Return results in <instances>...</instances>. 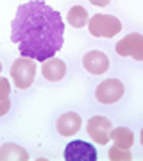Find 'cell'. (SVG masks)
I'll use <instances>...</instances> for the list:
<instances>
[{"label": "cell", "mask_w": 143, "mask_h": 161, "mask_svg": "<svg viewBox=\"0 0 143 161\" xmlns=\"http://www.w3.org/2000/svg\"><path fill=\"white\" fill-rule=\"evenodd\" d=\"M141 143H143V129H141Z\"/></svg>", "instance_id": "ac0fdd59"}, {"label": "cell", "mask_w": 143, "mask_h": 161, "mask_svg": "<svg viewBox=\"0 0 143 161\" xmlns=\"http://www.w3.org/2000/svg\"><path fill=\"white\" fill-rule=\"evenodd\" d=\"M9 108H11V102H9V98H2L0 100V116H4L9 111Z\"/></svg>", "instance_id": "2e32d148"}, {"label": "cell", "mask_w": 143, "mask_h": 161, "mask_svg": "<svg viewBox=\"0 0 143 161\" xmlns=\"http://www.w3.org/2000/svg\"><path fill=\"white\" fill-rule=\"evenodd\" d=\"M109 159L111 161H129L131 159V152L127 149H120V147H111L109 149Z\"/></svg>", "instance_id": "5bb4252c"}, {"label": "cell", "mask_w": 143, "mask_h": 161, "mask_svg": "<svg viewBox=\"0 0 143 161\" xmlns=\"http://www.w3.org/2000/svg\"><path fill=\"white\" fill-rule=\"evenodd\" d=\"M41 74L45 77L47 80H52V82H56V80H61L66 74V64L64 61L57 58H50L43 61V66H41Z\"/></svg>", "instance_id": "30bf717a"}, {"label": "cell", "mask_w": 143, "mask_h": 161, "mask_svg": "<svg viewBox=\"0 0 143 161\" xmlns=\"http://www.w3.org/2000/svg\"><path fill=\"white\" fill-rule=\"evenodd\" d=\"M0 72H2V64H0Z\"/></svg>", "instance_id": "d6986e66"}, {"label": "cell", "mask_w": 143, "mask_h": 161, "mask_svg": "<svg viewBox=\"0 0 143 161\" xmlns=\"http://www.w3.org/2000/svg\"><path fill=\"white\" fill-rule=\"evenodd\" d=\"M11 77L18 90H27L36 77V63L30 58H18L11 66Z\"/></svg>", "instance_id": "7a4b0ae2"}, {"label": "cell", "mask_w": 143, "mask_h": 161, "mask_svg": "<svg viewBox=\"0 0 143 161\" xmlns=\"http://www.w3.org/2000/svg\"><path fill=\"white\" fill-rule=\"evenodd\" d=\"M80 125H82V120L74 111H68V113L61 115L56 122V129L61 136H74L75 132H79Z\"/></svg>", "instance_id": "9c48e42d"}, {"label": "cell", "mask_w": 143, "mask_h": 161, "mask_svg": "<svg viewBox=\"0 0 143 161\" xmlns=\"http://www.w3.org/2000/svg\"><path fill=\"white\" fill-rule=\"evenodd\" d=\"M111 138L114 142V147H120V149H131V145L134 143V132L127 127H118L111 131Z\"/></svg>", "instance_id": "8fae6325"}, {"label": "cell", "mask_w": 143, "mask_h": 161, "mask_svg": "<svg viewBox=\"0 0 143 161\" xmlns=\"http://www.w3.org/2000/svg\"><path fill=\"white\" fill-rule=\"evenodd\" d=\"M9 92H11V86H9V80L0 77V100L2 98H7L9 97Z\"/></svg>", "instance_id": "9a60e30c"}, {"label": "cell", "mask_w": 143, "mask_h": 161, "mask_svg": "<svg viewBox=\"0 0 143 161\" xmlns=\"http://www.w3.org/2000/svg\"><path fill=\"white\" fill-rule=\"evenodd\" d=\"M64 159L66 161H97V149L91 143H86L82 140H74L64 149Z\"/></svg>", "instance_id": "277c9868"}, {"label": "cell", "mask_w": 143, "mask_h": 161, "mask_svg": "<svg viewBox=\"0 0 143 161\" xmlns=\"http://www.w3.org/2000/svg\"><path fill=\"white\" fill-rule=\"evenodd\" d=\"M116 52L124 58H132L136 61H143V36L136 34V32L125 36L124 40L116 43Z\"/></svg>", "instance_id": "8992f818"}, {"label": "cell", "mask_w": 143, "mask_h": 161, "mask_svg": "<svg viewBox=\"0 0 143 161\" xmlns=\"http://www.w3.org/2000/svg\"><path fill=\"white\" fill-rule=\"evenodd\" d=\"M6 159H29V152L20 145L6 143L0 147V161Z\"/></svg>", "instance_id": "7c38bea8"}, {"label": "cell", "mask_w": 143, "mask_h": 161, "mask_svg": "<svg viewBox=\"0 0 143 161\" xmlns=\"http://www.w3.org/2000/svg\"><path fill=\"white\" fill-rule=\"evenodd\" d=\"M11 41L23 58L47 61L63 48L64 22L59 11L43 0H30L16 9L11 22Z\"/></svg>", "instance_id": "6da1fadb"}, {"label": "cell", "mask_w": 143, "mask_h": 161, "mask_svg": "<svg viewBox=\"0 0 143 161\" xmlns=\"http://www.w3.org/2000/svg\"><path fill=\"white\" fill-rule=\"evenodd\" d=\"M68 22H70L72 27H77V29L84 27L86 23L90 22V20H88V11H86L82 6H74L68 11Z\"/></svg>", "instance_id": "4fadbf2b"}, {"label": "cell", "mask_w": 143, "mask_h": 161, "mask_svg": "<svg viewBox=\"0 0 143 161\" xmlns=\"http://www.w3.org/2000/svg\"><path fill=\"white\" fill-rule=\"evenodd\" d=\"M88 134H90V138L95 142V143H107L109 138H111V129H113V125H111V122L106 118V116H93V118H90V122H88Z\"/></svg>", "instance_id": "52a82bcc"}, {"label": "cell", "mask_w": 143, "mask_h": 161, "mask_svg": "<svg viewBox=\"0 0 143 161\" xmlns=\"http://www.w3.org/2000/svg\"><path fill=\"white\" fill-rule=\"evenodd\" d=\"M90 2H91L93 6H97V7H106L111 0H90Z\"/></svg>", "instance_id": "e0dca14e"}, {"label": "cell", "mask_w": 143, "mask_h": 161, "mask_svg": "<svg viewBox=\"0 0 143 161\" xmlns=\"http://www.w3.org/2000/svg\"><path fill=\"white\" fill-rule=\"evenodd\" d=\"M88 29L97 38H113L122 31V22L111 14H93L88 22Z\"/></svg>", "instance_id": "3957f363"}, {"label": "cell", "mask_w": 143, "mask_h": 161, "mask_svg": "<svg viewBox=\"0 0 143 161\" xmlns=\"http://www.w3.org/2000/svg\"><path fill=\"white\" fill-rule=\"evenodd\" d=\"M124 95V84L118 79H106L97 86L95 97L100 104H114Z\"/></svg>", "instance_id": "5b68a950"}, {"label": "cell", "mask_w": 143, "mask_h": 161, "mask_svg": "<svg viewBox=\"0 0 143 161\" xmlns=\"http://www.w3.org/2000/svg\"><path fill=\"white\" fill-rule=\"evenodd\" d=\"M82 64L84 68L93 75H102L107 72L109 68V59L107 56L100 50H90L86 52V56L82 58Z\"/></svg>", "instance_id": "ba28073f"}]
</instances>
